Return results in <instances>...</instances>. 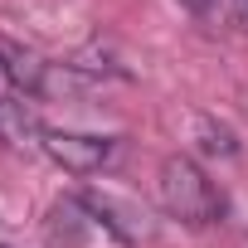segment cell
Here are the masks:
<instances>
[{
  "instance_id": "cell-1",
  "label": "cell",
  "mask_w": 248,
  "mask_h": 248,
  "mask_svg": "<svg viewBox=\"0 0 248 248\" xmlns=\"http://www.w3.org/2000/svg\"><path fill=\"white\" fill-rule=\"evenodd\" d=\"M156 190H161L166 214L180 219V224H190V229H209V224L224 219V195L214 190V180L190 156H166L161 175H156Z\"/></svg>"
},
{
  "instance_id": "cell-2",
  "label": "cell",
  "mask_w": 248,
  "mask_h": 248,
  "mask_svg": "<svg viewBox=\"0 0 248 248\" xmlns=\"http://www.w3.org/2000/svg\"><path fill=\"white\" fill-rule=\"evenodd\" d=\"M39 151L59 166V170H68V175H97V170H107L112 166V156H117V137H93V132H44V141H39Z\"/></svg>"
},
{
  "instance_id": "cell-3",
  "label": "cell",
  "mask_w": 248,
  "mask_h": 248,
  "mask_svg": "<svg viewBox=\"0 0 248 248\" xmlns=\"http://www.w3.org/2000/svg\"><path fill=\"white\" fill-rule=\"evenodd\" d=\"M78 209H83L97 229H107L117 243H141V238H151L146 209L132 204V200H122V195H112V190H83V195H78Z\"/></svg>"
},
{
  "instance_id": "cell-4",
  "label": "cell",
  "mask_w": 248,
  "mask_h": 248,
  "mask_svg": "<svg viewBox=\"0 0 248 248\" xmlns=\"http://www.w3.org/2000/svg\"><path fill=\"white\" fill-rule=\"evenodd\" d=\"M0 78L25 97H44L54 83V63H44L34 49H25L15 39H0Z\"/></svg>"
},
{
  "instance_id": "cell-5",
  "label": "cell",
  "mask_w": 248,
  "mask_h": 248,
  "mask_svg": "<svg viewBox=\"0 0 248 248\" xmlns=\"http://www.w3.org/2000/svg\"><path fill=\"white\" fill-rule=\"evenodd\" d=\"M44 122L34 117V107H25L20 97H0V146H15V151H30L44 141Z\"/></svg>"
},
{
  "instance_id": "cell-6",
  "label": "cell",
  "mask_w": 248,
  "mask_h": 248,
  "mask_svg": "<svg viewBox=\"0 0 248 248\" xmlns=\"http://www.w3.org/2000/svg\"><path fill=\"white\" fill-rule=\"evenodd\" d=\"M200 137H204V141H200L204 151H219V156H233V151H238V146H233V132H229V127H214V122H200Z\"/></svg>"
},
{
  "instance_id": "cell-7",
  "label": "cell",
  "mask_w": 248,
  "mask_h": 248,
  "mask_svg": "<svg viewBox=\"0 0 248 248\" xmlns=\"http://www.w3.org/2000/svg\"><path fill=\"white\" fill-rule=\"evenodd\" d=\"M180 10H190L195 20H219L224 15V0H175Z\"/></svg>"
}]
</instances>
